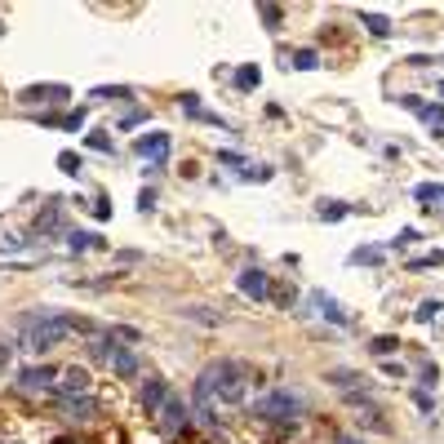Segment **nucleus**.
Masks as SVG:
<instances>
[{
	"label": "nucleus",
	"instance_id": "1",
	"mask_svg": "<svg viewBox=\"0 0 444 444\" xmlns=\"http://www.w3.org/2000/svg\"><path fill=\"white\" fill-rule=\"evenodd\" d=\"M249 395V369L240 360H213L205 374L196 378V404H200V418L205 422H218L213 418V404H245Z\"/></svg>",
	"mask_w": 444,
	"mask_h": 444
},
{
	"label": "nucleus",
	"instance_id": "2",
	"mask_svg": "<svg viewBox=\"0 0 444 444\" xmlns=\"http://www.w3.org/2000/svg\"><path fill=\"white\" fill-rule=\"evenodd\" d=\"M76 333H93V325L85 316H67V311H54V307H40L22 320V351H49V346L76 338Z\"/></svg>",
	"mask_w": 444,
	"mask_h": 444
},
{
	"label": "nucleus",
	"instance_id": "3",
	"mask_svg": "<svg viewBox=\"0 0 444 444\" xmlns=\"http://www.w3.org/2000/svg\"><path fill=\"white\" fill-rule=\"evenodd\" d=\"M303 395L293 391H267L254 400V418H262V422H275V427H298V418H303Z\"/></svg>",
	"mask_w": 444,
	"mask_h": 444
},
{
	"label": "nucleus",
	"instance_id": "4",
	"mask_svg": "<svg viewBox=\"0 0 444 444\" xmlns=\"http://www.w3.org/2000/svg\"><path fill=\"white\" fill-rule=\"evenodd\" d=\"M155 427L164 431L169 440H183L191 431V413H187V400H178V395H169V400L160 404V413H155Z\"/></svg>",
	"mask_w": 444,
	"mask_h": 444
},
{
	"label": "nucleus",
	"instance_id": "5",
	"mask_svg": "<svg viewBox=\"0 0 444 444\" xmlns=\"http://www.w3.org/2000/svg\"><path fill=\"white\" fill-rule=\"evenodd\" d=\"M236 289L245 293V298H254V303H262V298H271V280H267V271L249 267V271L236 275Z\"/></svg>",
	"mask_w": 444,
	"mask_h": 444
},
{
	"label": "nucleus",
	"instance_id": "6",
	"mask_svg": "<svg viewBox=\"0 0 444 444\" xmlns=\"http://www.w3.org/2000/svg\"><path fill=\"white\" fill-rule=\"evenodd\" d=\"M138 155H147V160L164 164V160H169V134H160V129L142 134V138H138Z\"/></svg>",
	"mask_w": 444,
	"mask_h": 444
},
{
	"label": "nucleus",
	"instance_id": "7",
	"mask_svg": "<svg viewBox=\"0 0 444 444\" xmlns=\"http://www.w3.org/2000/svg\"><path fill=\"white\" fill-rule=\"evenodd\" d=\"M400 107H409V112H413V116H422L427 125L444 129V107H440V102H422V98H413V93H404V98H400Z\"/></svg>",
	"mask_w": 444,
	"mask_h": 444
},
{
	"label": "nucleus",
	"instance_id": "8",
	"mask_svg": "<svg viewBox=\"0 0 444 444\" xmlns=\"http://www.w3.org/2000/svg\"><path fill=\"white\" fill-rule=\"evenodd\" d=\"M54 391L63 395V400H67V395H89V374H85V369H80V365H71L67 374H63V382H58Z\"/></svg>",
	"mask_w": 444,
	"mask_h": 444
},
{
	"label": "nucleus",
	"instance_id": "9",
	"mask_svg": "<svg viewBox=\"0 0 444 444\" xmlns=\"http://www.w3.org/2000/svg\"><path fill=\"white\" fill-rule=\"evenodd\" d=\"M18 387H22V391H54V369H40V365L22 369V374H18Z\"/></svg>",
	"mask_w": 444,
	"mask_h": 444
},
{
	"label": "nucleus",
	"instance_id": "10",
	"mask_svg": "<svg viewBox=\"0 0 444 444\" xmlns=\"http://www.w3.org/2000/svg\"><path fill=\"white\" fill-rule=\"evenodd\" d=\"M164 400H169V387H164L160 378H151L147 387H142V413H147V418H155V413H160V404H164Z\"/></svg>",
	"mask_w": 444,
	"mask_h": 444
},
{
	"label": "nucleus",
	"instance_id": "11",
	"mask_svg": "<svg viewBox=\"0 0 444 444\" xmlns=\"http://www.w3.org/2000/svg\"><path fill=\"white\" fill-rule=\"evenodd\" d=\"M178 107H183V116H191V120H205V125H218L222 134H227L222 116H213V112H205V107H200V98H196V93H183V102H178Z\"/></svg>",
	"mask_w": 444,
	"mask_h": 444
},
{
	"label": "nucleus",
	"instance_id": "12",
	"mask_svg": "<svg viewBox=\"0 0 444 444\" xmlns=\"http://www.w3.org/2000/svg\"><path fill=\"white\" fill-rule=\"evenodd\" d=\"M67 98V85H36V89H22V102H63Z\"/></svg>",
	"mask_w": 444,
	"mask_h": 444
},
{
	"label": "nucleus",
	"instance_id": "13",
	"mask_svg": "<svg viewBox=\"0 0 444 444\" xmlns=\"http://www.w3.org/2000/svg\"><path fill=\"white\" fill-rule=\"evenodd\" d=\"M112 342H116V338H112ZM112 369H116L120 378H134V374H138V355L125 351V346H116V351H112Z\"/></svg>",
	"mask_w": 444,
	"mask_h": 444
},
{
	"label": "nucleus",
	"instance_id": "14",
	"mask_svg": "<svg viewBox=\"0 0 444 444\" xmlns=\"http://www.w3.org/2000/svg\"><path fill=\"white\" fill-rule=\"evenodd\" d=\"M311 303H316V307H320V316H329V320H333V325H346V316H342V307H338V303H333V298H329L325 289H316V293H311Z\"/></svg>",
	"mask_w": 444,
	"mask_h": 444
},
{
	"label": "nucleus",
	"instance_id": "15",
	"mask_svg": "<svg viewBox=\"0 0 444 444\" xmlns=\"http://www.w3.org/2000/svg\"><path fill=\"white\" fill-rule=\"evenodd\" d=\"M67 245H71V254H89V249L102 245V236H98V231H71Z\"/></svg>",
	"mask_w": 444,
	"mask_h": 444
},
{
	"label": "nucleus",
	"instance_id": "16",
	"mask_svg": "<svg viewBox=\"0 0 444 444\" xmlns=\"http://www.w3.org/2000/svg\"><path fill=\"white\" fill-rule=\"evenodd\" d=\"M63 404H67V413H71V418H93V413H98V404H93L89 395H67Z\"/></svg>",
	"mask_w": 444,
	"mask_h": 444
},
{
	"label": "nucleus",
	"instance_id": "17",
	"mask_svg": "<svg viewBox=\"0 0 444 444\" xmlns=\"http://www.w3.org/2000/svg\"><path fill=\"white\" fill-rule=\"evenodd\" d=\"M36 227H40V231H58V227H63V209H58V200H49V209L36 218Z\"/></svg>",
	"mask_w": 444,
	"mask_h": 444
},
{
	"label": "nucleus",
	"instance_id": "18",
	"mask_svg": "<svg viewBox=\"0 0 444 444\" xmlns=\"http://www.w3.org/2000/svg\"><path fill=\"white\" fill-rule=\"evenodd\" d=\"M440 311H444L440 298H427V303L413 311V320H418V325H431V320H440Z\"/></svg>",
	"mask_w": 444,
	"mask_h": 444
},
{
	"label": "nucleus",
	"instance_id": "19",
	"mask_svg": "<svg viewBox=\"0 0 444 444\" xmlns=\"http://www.w3.org/2000/svg\"><path fill=\"white\" fill-rule=\"evenodd\" d=\"M355 422H360V427H374L378 436H387V431H391L387 422H382V413L374 409V404H369V409H360V418H355Z\"/></svg>",
	"mask_w": 444,
	"mask_h": 444
},
{
	"label": "nucleus",
	"instance_id": "20",
	"mask_svg": "<svg viewBox=\"0 0 444 444\" xmlns=\"http://www.w3.org/2000/svg\"><path fill=\"white\" fill-rule=\"evenodd\" d=\"M360 22H365L374 36H391V22L382 18V14H369V9H360Z\"/></svg>",
	"mask_w": 444,
	"mask_h": 444
},
{
	"label": "nucleus",
	"instance_id": "21",
	"mask_svg": "<svg viewBox=\"0 0 444 444\" xmlns=\"http://www.w3.org/2000/svg\"><path fill=\"white\" fill-rule=\"evenodd\" d=\"M58 169H63L67 178H80V169H85V164H80L76 151H58Z\"/></svg>",
	"mask_w": 444,
	"mask_h": 444
},
{
	"label": "nucleus",
	"instance_id": "22",
	"mask_svg": "<svg viewBox=\"0 0 444 444\" xmlns=\"http://www.w3.org/2000/svg\"><path fill=\"white\" fill-rule=\"evenodd\" d=\"M258 18L267 22L271 31H280V22H284V9H280V5H258Z\"/></svg>",
	"mask_w": 444,
	"mask_h": 444
},
{
	"label": "nucleus",
	"instance_id": "23",
	"mask_svg": "<svg viewBox=\"0 0 444 444\" xmlns=\"http://www.w3.org/2000/svg\"><path fill=\"white\" fill-rule=\"evenodd\" d=\"M316 213H320L325 222H342V218H346V205H342V200H325Z\"/></svg>",
	"mask_w": 444,
	"mask_h": 444
},
{
	"label": "nucleus",
	"instance_id": "24",
	"mask_svg": "<svg viewBox=\"0 0 444 444\" xmlns=\"http://www.w3.org/2000/svg\"><path fill=\"white\" fill-rule=\"evenodd\" d=\"M289 67H293V71H311V67H320V58H316V49H298V54L289 58Z\"/></svg>",
	"mask_w": 444,
	"mask_h": 444
},
{
	"label": "nucleus",
	"instance_id": "25",
	"mask_svg": "<svg viewBox=\"0 0 444 444\" xmlns=\"http://www.w3.org/2000/svg\"><path fill=\"white\" fill-rule=\"evenodd\" d=\"M413 196L418 200H440V205H444V183H418Z\"/></svg>",
	"mask_w": 444,
	"mask_h": 444
},
{
	"label": "nucleus",
	"instance_id": "26",
	"mask_svg": "<svg viewBox=\"0 0 444 444\" xmlns=\"http://www.w3.org/2000/svg\"><path fill=\"white\" fill-rule=\"evenodd\" d=\"M333 382H338V387L346 391V395H355V382H360V374H351V369H333V374H329Z\"/></svg>",
	"mask_w": 444,
	"mask_h": 444
},
{
	"label": "nucleus",
	"instance_id": "27",
	"mask_svg": "<svg viewBox=\"0 0 444 444\" xmlns=\"http://www.w3.org/2000/svg\"><path fill=\"white\" fill-rule=\"evenodd\" d=\"M187 320H196V325H222V316H213L209 307H187Z\"/></svg>",
	"mask_w": 444,
	"mask_h": 444
},
{
	"label": "nucleus",
	"instance_id": "28",
	"mask_svg": "<svg viewBox=\"0 0 444 444\" xmlns=\"http://www.w3.org/2000/svg\"><path fill=\"white\" fill-rule=\"evenodd\" d=\"M22 245H27L22 236H14V231H0V254H22Z\"/></svg>",
	"mask_w": 444,
	"mask_h": 444
},
{
	"label": "nucleus",
	"instance_id": "29",
	"mask_svg": "<svg viewBox=\"0 0 444 444\" xmlns=\"http://www.w3.org/2000/svg\"><path fill=\"white\" fill-rule=\"evenodd\" d=\"M258 80H262V76H258V67H240V71H236V85H240V89H254Z\"/></svg>",
	"mask_w": 444,
	"mask_h": 444
},
{
	"label": "nucleus",
	"instance_id": "30",
	"mask_svg": "<svg viewBox=\"0 0 444 444\" xmlns=\"http://www.w3.org/2000/svg\"><path fill=\"white\" fill-rule=\"evenodd\" d=\"M395 346H400L395 338H374V342H369V351H374V355H391Z\"/></svg>",
	"mask_w": 444,
	"mask_h": 444
},
{
	"label": "nucleus",
	"instance_id": "31",
	"mask_svg": "<svg viewBox=\"0 0 444 444\" xmlns=\"http://www.w3.org/2000/svg\"><path fill=\"white\" fill-rule=\"evenodd\" d=\"M440 262H444V254L436 249V254H427V258H413L409 267H413V271H422V267H440Z\"/></svg>",
	"mask_w": 444,
	"mask_h": 444
},
{
	"label": "nucleus",
	"instance_id": "32",
	"mask_svg": "<svg viewBox=\"0 0 444 444\" xmlns=\"http://www.w3.org/2000/svg\"><path fill=\"white\" fill-rule=\"evenodd\" d=\"M351 262H382V249H355Z\"/></svg>",
	"mask_w": 444,
	"mask_h": 444
},
{
	"label": "nucleus",
	"instance_id": "33",
	"mask_svg": "<svg viewBox=\"0 0 444 444\" xmlns=\"http://www.w3.org/2000/svg\"><path fill=\"white\" fill-rule=\"evenodd\" d=\"M58 125H63V129H80V125H85V112H71V116L58 120Z\"/></svg>",
	"mask_w": 444,
	"mask_h": 444
},
{
	"label": "nucleus",
	"instance_id": "34",
	"mask_svg": "<svg viewBox=\"0 0 444 444\" xmlns=\"http://www.w3.org/2000/svg\"><path fill=\"white\" fill-rule=\"evenodd\" d=\"M93 218H112V205H107V196H98V200H93Z\"/></svg>",
	"mask_w": 444,
	"mask_h": 444
},
{
	"label": "nucleus",
	"instance_id": "35",
	"mask_svg": "<svg viewBox=\"0 0 444 444\" xmlns=\"http://www.w3.org/2000/svg\"><path fill=\"white\" fill-rule=\"evenodd\" d=\"M93 98H129V89L120 85V89H93Z\"/></svg>",
	"mask_w": 444,
	"mask_h": 444
},
{
	"label": "nucleus",
	"instance_id": "36",
	"mask_svg": "<svg viewBox=\"0 0 444 444\" xmlns=\"http://www.w3.org/2000/svg\"><path fill=\"white\" fill-rule=\"evenodd\" d=\"M413 240H418V231H413V227H404V231H400V236H395V240H391V245H395V249H400V245H413Z\"/></svg>",
	"mask_w": 444,
	"mask_h": 444
},
{
	"label": "nucleus",
	"instance_id": "37",
	"mask_svg": "<svg viewBox=\"0 0 444 444\" xmlns=\"http://www.w3.org/2000/svg\"><path fill=\"white\" fill-rule=\"evenodd\" d=\"M89 147H93V151H112V142H107L102 134H93V138H89Z\"/></svg>",
	"mask_w": 444,
	"mask_h": 444
},
{
	"label": "nucleus",
	"instance_id": "38",
	"mask_svg": "<svg viewBox=\"0 0 444 444\" xmlns=\"http://www.w3.org/2000/svg\"><path fill=\"white\" fill-rule=\"evenodd\" d=\"M333 444H360L355 436H338V440H333Z\"/></svg>",
	"mask_w": 444,
	"mask_h": 444
},
{
	"label": "nucleus",
	"instance_id": "39",
	"mask_svg": "<svg viewBox=\"0 0 444 444\" xmlns=\"http://www.w3.org/2000/svg\"><path fill=\"white\" fill-rule=\"evenodd\" d=\"M178 444H205V440H191V431H187V440H178Z\"/></svg>",
	"mask_w": 444,
	"mask_h": 444
},
{
	"label": "nucleus",
	"instance_id": "40",
	"mask_svg": "<svg viewBox=\"0 0 444 444\" xmlns=\"http://www.w3.org/2000/svg\"><path fill=\"white\" fill-rule=\"evenodd\" d=\"M54 444H76V440H67V436H58V440H54Z\"/></svg>",
	"mask_w": 444,
	"mask_h": 444
},
{
	"label": "nucleus",
	"instance_id": "41",
	"mask_svg": "<svg viewBox=\"0 0 444 444\" xmlns=\"http://www.w3.org/2000/svg\"><path fill=\"white\" fill-rule=\"evenodd\" d=\"M440 98H444V80H440Z\"/></svg>",
	"mask_w": 444,
	"mask_h": 444
}]
</instances>
